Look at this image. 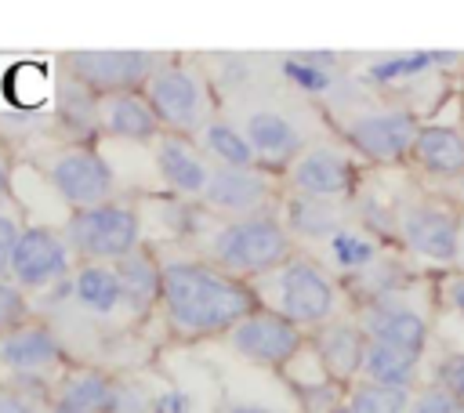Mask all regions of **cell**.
Returning <instances> with one entry per match:
<instances>
[{
    "mask_svg": "<svg viewBox=\"0 0 464 413\" xmlns=\"http://www.w3.org/2000/svg\"><path fill=\"white\" fill-rule=\"evenodd\" d=\"M417 120L402 109H384V112H370V116H359L344 127V138L352 141L355 152H362L366 159H377V163H395L402 159L410 149H413V138H417Z\"/></svg>",
    "mask_w": 464,
    "mask_h": 413,
    "instance_id": "obj_5",
    "label": "cell"
},
{
    "mask_svg": "<svg viewBox=\"0 0 464 413\" xmlns=\"http://www.w3.org/2000/svg\"><path fill=\"white\" fill-rule=\"evenodd\" d=\"M446 293H450V301H453V308H457V312L464 315V275H457V279L450 283V290H446Z\"/></svg>",
    "mask_w": 464,
    "mask_h": 413,
    "instance_id": "obj_37",
    "label": "cell"
},
{
    "mask_svg": "<svg viewBox=\"0 0 464 413\" xmlns=\"http://www.w3.org/2000/svg\"><path fill=\"white\" fill-rule=\"evenodd\" d=\"M460 178H464V174H460ZM460 188H464V181H460Z\"/></svg>",
    "mask_w": 464,
    "mask_h": 413,
    "instance_id": "obj_43",
    "label": "cell"
},
{
    "mask_svg": "<svg viewBox=\"0 0 464 413\" xmlns=\"http://www.w3.org/2000/svg\"><path fill=\"white\" fill-rule=\"evenodd\" d=\"M410 152L431 174H442V178H460L464 174V134L453 130V127H439V123L420 127Z\"/></svg>",
    "mask_w": 464,
    "mask_h": 413,
    "instance_id": "obj_13",
    "label": "cell"
},
{
    "mask_svg": "<svg viewBox=\"0 0 464 413\" xmlns=\"http://www.w3.org/2000/svg\"><path fill=\"white\" fill-rule=\"evenodd\" d=\"M160 170H163V178L174 185V188H181V192H203L207 188V167H203V159L188 149V145H181V141H163L160 145Z\"/></svg>",
    "mask_w": 464,
    "mask_h": 413,
    "instance_id": "obj_20",
    "label": "cell"
},
{
    "mask_svg": "<svg viewBox=\"0 0 464 413\" xmlns=\"http://www.w3.org/2000/svg\"><path fill=\"white\" fill-rule=\"evenodd\" d=\"M72 65L94 87H130L134 80L145 76L149 54H141V51H80V54H72Z\"/></svg>",
    "mask_w": 464,
    "mask_h": 413,
    "instance_id": "obj_11",
    "label": "cell"
},
{
    "mask_svg": "<svg viewBox=\"0 0 464 413\" xmlns=\"http://www.w3.org/2000/svg\"><path fill=\"white\" fill-rule=\"evenodd\" d=\"M54 181L58 188L72 199V203H98L109 192V167L91 156V152H72L54 167Z\"/></svg>",
    "mask_w": 464,
    "mask_h": 413,
    "instance_id": "obj_16",
    "label": "cell"
},
{
    "mask_svg": "<svg viewBox=\"0 0 464 413\" xmlns=\"http://www.w3.org/2000/svg\"><path fill=\"white\" fill-rule=\"evenodd\" d=\"M406 413H464V399H457L442 388H428L424 395H417L406 406Z\"/></svg>",
    "mask_w": 464,
    "mask_h": 413,
    "instance_id": "obj_32",
    "label": "cell"
},
{
    "mask_svg": "<svg viewBox=\"0 0 464 413\" xmlns=\"http://www.w3.org/2000/svg\"><path fill=\"white\" fill-rule=\"evenodd\" d=\"M167 312L185 333H221L257 308L250 286L203 264H167L160 279Z\"/></svg>",
    "mask_w": 464,
    "mask_h": 413,
    "instance_id": "obj_1",
    "label": "cell"
},
{
    "mask_svg": "<svg viewBox=\"0 0 464 413\" xmlns=\"http://www.w3.org/2000/svg\"><path fill=\"white\" fill-rule=\"evenodd\" d=\"M406 406H410V391L388 384H362L348 399L352 413H406Z\"/></svg>",
    "mask_w": 464,
    "mask_h": 413,
    "instance_id": "obj_25",
    "label": "cell"
},
{
    "mask_svg": "<svg viewBox=\"0 0 464 413\" xmlns=\"http://www.w3.org/2000/svg\"><path fill=\"white\" fill-rule=\"evenodd\" d=\"M243 138L250 141L254 159H268V163H283L301 149V130L283 112H254L246 120Z\"/></svg>",
    "mask_w": 464,
    "mask_h": 413,
    "instance_id": "obj_15",
    "label": "cell"
},
{
    "mask_svg": "<svg viewBox=\"0 0 464 413\" xmlns=\"http://www.w3.org/2000/svg\"><path fill=\"white\" fill-rule=\"evenodd\" d=\"M11 264H14V272L25 283H44V279H51V275L62 272L65 257H62V246H58L54 235H47V232H25L14 243V250H11Z\"/></svg>",
    "mask_w": 464,
    "mask_h": 413,
    "instance_id": "obj_17",
    "label": "cell"
},
{
    "mask_svg": "<svg viewBox=\"0 0 464 413\" xmlns=\"http://www.w3.org/2000/svg\"><path fill=\"white\" fill-rule=\"evenodd\" d=\"M152 413H188V395L185 391H167V395H160Z\"/></svg>",
    "mask_w": 464,
    "mask_h": 413,
    "instance_id": "obj_34",
    "label": "cell"
},
{
    "mask_svg": "<svg viewBox=\"0 0 464 413\" xmlns=\"http://www.w3.org/2000/svg\"><path fill=\"white\" fill-rule=\"evenodd\" d=\"M362 333H366V341H377V344H388V348H399L410 355H420L428 344L424 319L402 304H392V301H370L366 304Z\"/></svg>",
    "mask_w": 464,
    "mask_h": 413,
    "instance_id": "obj_8",
    "label": "cell"
},
{
    "mask_svg": "<svg viewBox=\"0 0 464 413\" xmlns=\"http://www.w3.org/2000/svg\"><path fill=\"white\" fill-rule=\"evenodd\" d=\"M116 283H120V293H130L138 304H149L156 297V290H160V275L145 257H127L120 264Z\"/></svg>",
    "mask_w": 464,
    "mask_h": 413,
    "instance_id": "obj_28",
    "label": "cell"
},
{
    "mask_svg": "<svg viewBox=\"0 0 464 413\" xmlns=\"http://www.w3.org/2000/svg\"><path fill=\"white\" fill-rule=\"evenodd\" d=\"M272 293H276L272 312H279L294 326H319L334 312V283L326 279V272H319V264L304 257H286L276 268Z\"/></svg>",
    "mask_w": 464,
    "mask_h": 413,
    "instance_id": "obj_3",
    "label": "cell"
},
{
    "mask_svg": "<svg viewBox=\"0 0 464 413\" xmlns=\"http://www.w3.org/2000/svg\"><path fill=\"white\" fill-rule=\"evenodd\" d=\"M76 293H80V301H83L87 308H94V312H109V308H116V301L123 297L116 275L105 272V268H87V272H80Z\"/></svg>",
    "mask_w": 464,
    "mask_h": 413,
    "instance_id": "obj_26",
    "label": "cell"
},
{
    "mask_svg": "<svg viewBox=\"0 0 464 413\" xmlns=\"http://www.w3.org/2000/svg\"><path fill=\"white\" fill-rule=\"evenodd\" d=\"M0 413H29L18 399H11V395H0Z\"/></svg>",
    "mask_w": 464,
    "mask_h": 413,
    "instance_id": "obj_38",
    "label": "cell"
},
{
    "mask_svg": "<svg viewBox=\"0 0 464 413\" xmlns=\"http://www.w3.org/2000/svg\"><path fill=\"white\" fill-rule=\"evenodd\" d=\"M460 250H464V221H460Z\"/></svg>",
    "mask_w": 464,
    "mask_h": 413,
    "instance_id": "obj_42",
    "label": "cell"
},
{
    "mask_svg": "<svg viewBox=\"0 0 464 413\" xmlns=\"http://www.w3.org/2000/svg\"><path fill=\"white\" fill-rule=\"evenodd\" d=\"M58 413H80V409H72V406H62V409H58Z\"/></svg>",
    "mask_w": 464,
    "mask_h": 413,
    "instance_id": "obj_41",
    "label": "cell"
},
{
    "mask_svg": "<svg viewBox=\"0 0 464 413\" xmlns=\"http://www.w3.org/2000/svg\"><path fill=\"white\" fill-rule=\"evenodd\" d=\"M116 402H120V395L98 377H87V380L72 384L69 395H65V406H72L80 413H105V409H116Z\"/></svg>",
    "mask_w": 464,
    "mask_h": 413,
    "instance_id": "obj_30",
    "label": "cell"
},
{
    "mask_svg": "<svg viewBox=\"0 0 464 413\" xmlns=\"http://www.w3.org/2000/svg\"><path fill=\"white\" fill-rule=\"evenodd\" d=\"M315 348H319V359L323 366L330 370L334 380H348L362 370V351H366V333L359 326H348V322H334V326H323L319 337H315Z\"/></svg>",
    "mask_w": 464,
    "mask_h": 413,
    "instance_id": "obj_14",
    "label": "cell"
},
{
    "mask_svg": "<svg viewBox=\"0 0 464 413\" xmlns=\"http://www.w3.org/2000/svg\"><path fill=\"white\" fill-rule=\"evenodd\" d=\"M330 254H334V261H337L344 272H362V268H370L373 257H377L373 243H370L366 235H359V232H348V228H337V232L330 235Z\"/></svg>",
    "mask_w": 464,
    "mask_h": 413,
    "instance_id": "obj_27",
    "label": "cell"
},
{
    "mask_svg": "<svg viewBox=\"0 0 464 413\" xmlns=\"http://www.w3.org/2000/svg\"><path fill=\"white\" fill-rule=\"evenodd\" d=\"M0 355L11 366H44L54 355V344L47 333H18V337H7L0 344Z\"/></svg>",
    "mask_w": 464,
    "mask_h": 413,
    "instance_id": "obj_29",
    "label": "cell"
},
{
    "mask_svg": "<svg viewBox=\"0 0 464 413\" xmlns=\"http://www.w3.org/2000/svg\"><path fill=\"white\" fill-rule=\"evenodd\" d=\"M453 54H442V51H413V54H395V58H384V62H373L370 65V80H381V83H392V80H410L439 62H450Z\"/></svg>",
    "mask_w": 464,
    "mask_h": 413,
    "instance_id": "obj_23",
    "label": "cell"
},
{
    "mask_svg": "<svg viewBox=\"0 0 464 413\" xmlns=\"http://www.w3.org/2000/svg\"><path fill=\"white\" fill-rule=\"evenodd\" d=\"M0 185H4V181H0Z\"/></svg>",
    "mask_w": 464,
    "mask_h": 413,
    "instance_id": "obj_44",
    "label": "cell"
},
{
    "mask_svg": "<svg viewBox=\"0 0 464 413\" xmlns=\"http://www.w3.org/2000/svg\"><path fill=\"white\" fill-rule=\"evenodd\" d=\"M214 257L243 275L272 272L290 257V232L272 214H246L214 235Z\"/></svg>",
    "mask_w": 464,
    "mask_h": 413,
    "instance_id": "obj_2",
    "label": "cell"
},
{
    "mask_svg": "<svg viewBox=\"0 0 464 413\" xmlns=\"http://www.w3.org/2000/svg\"><path fill=\"white\" fill-rule=\"evenodd\" d=\"M14 243H18V235H14V225L0 217V272L7 268V261H11V250H14Z\"/></svg>",
    "mask_w": 464,
    "mask_h": 413,
    "instance_id": "obj_36",
    "label": "cell"
},
{
    "mask_svg": "<svg viewBox=\"0 0 464 413\" xmlns=\"http://www.w3.org/2000/svg\"><path fill=\"white\" fill-rule=\"evenodd\" d=\"M228 413H276V409H268V406H254V402H243V406H232Z\"/></svg>",
    "mask_w": 464,
    "mask_h": 413,
    "instance_id": "obj_39",
    "label": "cell"
},
{
    "mask_svg": "<svg viewBox=\"0 0 464 413\" xmlns=\"http://www.w3.org/2000/svg\"><path fill=\"white\" fill-rule=\"evenodd\" d=\"M283 76H286L294 87H301L304 94H319V91L330 87V72H326V69H315V65H308V62H301V58H286V62H283Z\"/></svg>",
    "mask_w": 464,
    "mask_h": 413,
    "instance_id": "obj_31",
    "label": "cell"
},
{
    "mask_svg": "<svg viewBox=\"0 0 464 413\" xmlns=\"http://www.w3.org/2000/svg\"><path fill=\"white\" fill-rule=\"evenodd\" d=\"M286 228L294 235H308V239H330L341 221H337V206L330 199H319V196H290L286 199Z\"/></svg>",
    "mask_w": 464,
    "mask_h": 413,
    "instance_id": "obj_18",
    "label": "cell"
},
{
    "mask_svg": "<svg viewBox=\"0 0 464 413\" xmlns=\"http://www.w3.org/2000/svg\"><path fill=\"white\" fill-rule=\"evenodd\" d=\"M439 388L450 391V395H457V399H464V355L442 359V366H439Z\"/></svg>",
    "mask_w": 464,
    "mask_h": 413,
    "instance_id": "obj_33",
    "label": "cell"
},
{
    "mask_svg": "<svg viewBox=\"0 0 464 413\" xmlns=\"http://www.w3.org/2000/svg\"><path fill=\"white\" fill-rule=\"evenodd\" d=\"M72 235L94 257H123L138 243V217L123 206L83 210L72 225Z\"/></svg>",
    "mask_w": 464,
    "mask_h": 413,
    "instance_id": "obj_6",
    "label": "cell"
},
{
    "mask_svg": "<svg viewBox=\"0 0 464 413\" xmlns=\"http://www.w3.org/2000/svg\"><path fill=\"white\" fill-rule=\"evenodd\" d=\"M203 141H207V149H210L225 167H232V170H250V167L257 163L250 141H246L243 130H236L232 123H210L207 134H203Z\"/></svg>",
    "mask_w": 464,
    "mask_h": 413,
    "instance_id": "obj_21",
    "label": "cell"
},
{
    "mask_svg": "<svg viewBox=\"0 0 464 413\" xmlns=\"http://www.w3.org/2000/svg\"><path fill=\"white\" fill-rule=\"evenodd\" d=\"M207 199L221 210H236V214H250L257 206H265L268 199V181L254 170H232V167H221L218 174L207 178Z\"/></svg>",
    "mask_w": 464,
    "mask_h": 413,
    "instance_id": "obj_12",
    "label": "cell"
},
{
    "mask_svg": "<svg viewBox=\"0 0 464 413\" xmlns=\"http://www.w3.org/2000/svg\"><path fill=\"white\" fill-rule=\"evenodd\" d=\"M290 181L304 196L330 199V196H344L355 188V167L330 149H312L290 167Z\"/></svg>",
    "mask_w": 464,
    "mask_h": 413,
    "instance_id": "obj_9",
    "label": "cell"
},
{
    "mask_svg": "<svg viewBox=\"0 0 464 413\" xmlns=\"http://www.w3.org/2000/svg\"><path fill=\"white\" fill-rule=\"evenodd\" d=\"M152 116H163L167 123L188 127L199 116V83L185 69H163L149 83Z\"/></svg>",
    "mask_w": 464,
    "mask_h": 413,
    "instance_id": "obj_10",
    "label": "cell"
},
{
    "mask_svg": "<svg viewBox=\"0 0 464 413\" xmlns=\"http://www.w3.org/2000/svg\"><path fill=\"white\" fill-rule=\"evenodd\" d=\"M330 413H352V409H348V406H334Z\"/></svg>",
    "mask_w": 464,
    "mask_h": 413,
    "instance_id": "obj_40",
    "label": "cell"
},
{
    "mask_svg": "<svg viewBox=\"0 0 464 413\" xmlns=\"http://www.w3.org/2000/svg\"><path fill=\"white\" fill-rule=\"evenodd\" d=\"M109 127L116 134H123V138H149L156 130V116L138 98H116L109 105Z\"/></svg>",
    "mask_w": 464,
    "mask_h": 413,
    "instance_id": "obj_24",
    "label": "cell"
},
{
    "mask_svg": "<svg viewBox=\"0 0 464 413\" xmlns=\"http://www.w3.org/2000/svg\"><path fill=\"white\" fill-rule=\"evenodd\" d=\"M228 341L246 362H265V366H279V362L294 359L304 344L301 326H294L290 319H283L272 308H254L250 315H243L232 326Z\"/></svg>",
    "mask_w": 464,
    "mask_h": 413,
    "instance_id": "obj_4",
    "label": "cell"
},
{
    "mask_svg": "<svg viewBox=\"0 0 464 413\" xmlns=\"http://www.w3.org/2000/svg\"><path fill=\"white\" fill-rule=\"evenodd\" d=\"M22 315V304H18V297H14V290H7V286H0V326L4 322H14Z\"/></svg>",
    "mask_w": 464,
    "mask_h": 413,
    "instance_id": "obj_35",
    "label": "cell"
},
{
    "mask_svg": "<svg viewBox=\"0 0 464 413\" xmlns=\"http://www.w3.org/2000/svg\"><path fill=\"white\" fill-rule=\"evenodd\" d=\"M417 362H420V355H410V351H399V348H388L377 341H366V351H362V373L370 377V384L410 388Z\"/></svg>",
    "mask_w": 464,
    "mask_h": 413,
    "instance_id": "obj_19",
    "label": "cell"
},
{
    "mask_svg": "<svg viewBox=\"0 0 464 413\" xmlns=\"http://www.w3.org/2000/svg\"><path fill=\"white\" fill-rule=\"evenodd\" d=\"M402 243L428 261H453L460 254V221L439 206H413L402 214Z\"/></svg>",
    "mask_w": 464,
    "mask_h": 413,
    "instance_id": "obj_7",
    "label": "cell"
},
{
    "mask_svg": "<svg viewBox=\"0 0 464 413\" xmlns=\"http://www.w3.org/2000/svg\"><path fill=\"white\" fill-rule=\"evenodd\" d=\"M47 91V69L40 62H18L4 72V94L11 105H40Z\"/></svg>",
    "mask_w": 464,
    "mask_h": 413,
    "instance_id": "obj_22",
    "label": "cell"
}]
</instances>
